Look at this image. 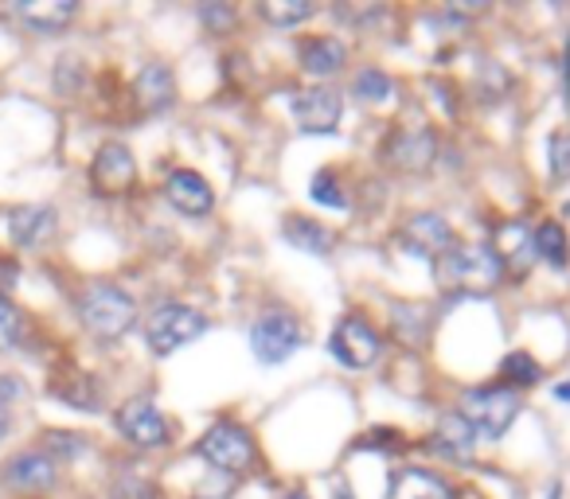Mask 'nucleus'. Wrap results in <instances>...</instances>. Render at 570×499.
<instances>
[{"label":"nucleus","mask_w":570,"mask_h":499,"mask_svg":"<svg viewBox=\"0 0 570 499\" xmlns=\"http://www.w3.org/2000/svg\"><path fill=\"white\" fill-rule=\"evenodd\" d=\"M438 281L453 297H489L504 281V266L489 246H453L438 262Z\"/></svg>","instance_id":"1"},{"label":"nucleus","mask_w":570,"mask_h":499,"mask_svg":"<svg viewBox=\"0 0 570 499\" xmlns=\"http://www.w3.org/2000/svg\"><path fill=\"white\" fill-rule=\"evenodd\" d=\"M79 325L87 328L95 340L114 343L137 325V305L126 289L98 281V286H87L79 293Z\"/></svg>","instance_id":"2"},{"label":"nucleus","mask_w":570,"mask_h":499,"mask_svg":"<svg viewBox=\"0 0 570 499\" xmlns=\"http://www.w3.org/2000/svg\"><path fill=\"white\" fill-rule=\"evenodd\" d=\"M207 332V320L199 309L180 301H165L145 317V343L153 348V356H173V351L188 348L191 340Z\"/></svg>","instance_id":"3"},{"label":"nucleus","mask_w":570,"mask_h":499,"mask_svg":"<svg viewBox=\"0 0 570 499\" xmlns=\"http://www.w3.org/2000/svg\"><path fill=\"white\" fill-rule=\"evenodd\" d=\"M461 418L473 426L476 437H489V441H500V437L512 429V421L520 418V395L512 387H481L469 390L465 402H461Z\"/></svg>","instance_id":"4"},{"label":"nucleus","mask_w":570,"mask_h":499,"mask_svg":"<svg viewBox=\"0 0 570 499\" xmlns=\"http://www.w3.org/2000/svg\"><path fill=\"white\" fill-rule=\"evenodd\" d=\"M302 343H305V328L289 312H262L250 325V351L266 367H277L289 356H297Z\"/></svg>","instance_id":"5"},{"label":"nucleus","mask_w":570,"mask_h":499,"mask_svg":"<svg viewBox=\"0 0 570 499\" xmlns=\"http://www.w3.org/2000/svg\"><path fill=\"white\" fill-rule=\"evenodd\" d=\"M196 452L212 468H219V472H246V468L254 465V457H258V449H254V437L230 418L215 421V426L199 437Z\"/></svg>","instance_id":"6"},{"label":"nucleus","mask_w":570,"mask_h":499,"mask_svg":"<svg viewBox=\"0 0 570 499\" xmlns=\"http://www.w3.org/2000/svg\"><path fill=\"white\" fill-rule=\"evenodd\" d=\"M90 188L102 199L129 196V191L137 188V160H134V152H129V144H121V141L98 144L95 160H90Z\"/></svg>","instance_id":"7"},{"label":"nucleus","mask_w":570,"mask_h":499,"mask_svg":"<svg viewBox=\"0 0 570 499\" xmlns=\"http://www.w3.org/2000/svg\"><path fill=\"white\" fill-rule=\"evenodd\" d=\"M114 421H118V433L126 437L129 445H137V449H165L168 437H173L168 418L157 410L153 398H129V402H121Z\"/></svg>","instance_id":"8"},{"label":"nucleus","mask_w":570,"mask_h":499,"mask_svg":"<svg viewBox=\"0 0 570 499\" xmlns=\"http://www.w3.org/2000/svg\"><path fill=\"white\" fill-rule=\"evenodd\" d=\"M328 351H333L348 371H364V367H372L375 359L383 356V340L364 317H344L341 325L333 328V336H328Z\"/></svg>","instance_id":"9"},{"label":"nucleus","mask_w":570,"mask_h":499,"mask_svg":"<svg viewBox=\"0 0 570 499\" xmlns=\"http://www.w3.org/2000/svg\"><path fill=\"white\" fill-rule=\"evenodd\" d=\"M383 164L395 168V172H426L438 157V141L430 129H395V133L383 141Z\"/></svg>","instance_id":"10"},{"label":"nucleus","mask_w":570,"mask_h":499,"mask_svg":"<svg viewBox=\"0 0 570 499\" xmlns=\"http://www.w3.org/2000/svg\"><path fill=\"white\" fill-rule=\"evenodd\" d=\"M294 121L305 129V133H333L341 126V113H344V102L333 87H305L294 94Z\"/></svg>","instance_id":"11"},{"label":"nucleus","mask_w":570,"mask_h":499,"mask_svg":"<svg viewBox=\"0 0 570 499\" xmlns=\"http://www.w3.org/2000/svg\"><path fill=\"white\" fill-rule=\"evenodd\" d=\"M403 242L411 246L414 255L430 258V262H442L453 246H458V238H453V227L438 211H419L406 219Z\"/></svg>","instance_id":"12"},{"label":"nucleus","mask_w":570,"mask_h":499,"mask_svg":"<svg viewBox=\"0 0 570 499\" xmlns=\"http://www.w3.org/2000/svg\"><path fill=\"white\" fill-rule=\"evenodd\" d=\"M4 488L12 491H24V496H32V491H51L59 480V468H56V457L51 452H17V457L4 465Z\"/></svg>","instance_id":"13"},{"label":"nucleus","mask_w":570,"mask_h":499,"mask_svg":"<svg viewBox=\"0 0 570 499\" xmlns=\"http://www.w3.org/2000/svg\"><path fill=\"white\" fill-rule=\"evenodd\" d=\"M165 199H168V203H173L180 214H188V219H199V214H212V207H215L212 183H207L199 172H191V168H176V172L168 176V180H165Z\"/></svg>","instance_id":"14"},{"label":"nucleus","mask_w":570,"mask_h":499,"mask_svg":"<svg viewBox=\"0 0 570 499\" xmlns=\"http://www.w3.org/2000/svg\"><path fill=\"white\" fill-rule=\"evenodd\" d=\"M56 207L51 203H24V207H12L9 211V238L12 246H20V250H36V246H43L51 234H56Z\"/></svg>","instance_id":"15"},{"label":"nucleus","mask_w":570,"mask_h":499,"mask_svg":"<svg viewBox=\"0 0 570 499\" xmlns=\"http://www.w3.org/2000/svg\"><path fill=\"white\" fill-rule=\"evenodd\" d=\"M492 255L500 258V266H504V273H523L531 266V258H535V242H531V230L523 227L520 219L512 222H500L497 234H492Z\"/></svg>","instance_id":"16"},{"label":"nucleus","mask_w":570,"mask_h":499,"mask_svg":"<svg viewBox=\"0 0 570 499\" xmlns=\"http://www.w3.org/2000/svg\"><path fill=\"white\" fill-rule=\"evenodd\" d=\"M387 499H458V491L445 476L430 472V468H399L391 476Z\"/></svg>","instance_id":"17"},{"label":"nucleus","mask_w":570,"mask_h":499,"mask_svg":"<svg viewBox=\"0 0 570 499\" xmlns=\"http://www.w3.org/2000/svg\"><path fill=\"white\" fill-rule=\"evenodd\" d=\"M134 98H137V106H141L145 113L168 110V106H173V98H176L173 71H168L165 63L141 67V74H137V82H134Z\"/></svg>","instance_id":"18"},{"label":"nucleus","mask_w":570,"mask_h":499,"mask_svg":"<svg viewBox=\"0 0 570 499\" xmlns=\"http://www.w3.org/2000/svg\"><path fill=\"white\" fill-rule=\"evenodd\" d=\"M17 12L36 32H63L79 17V4L75 0H20Z\"/></svg>","instance_id":"19"},{"label":"nucleus","mask_w":570,"mask_h":499,"mask_svg":"<svg viewBox=\"0 0 570 499\" xmlns=\"http://www.w3.org/2000/svg\"><path fill=\"white\" fill-rule=\"evenodd\" d=\"M344 63H348V48L333 36H313L302 43V67L313 79H333L336 71H344Z\"/></svg>","instance_id":"20"},{"label":"nucleus","mask_w":570,"mask_h":499,"mask_svg":"<svg viewBox=\"0 0 570 499\" xmlns=\"http://www.w3.org/2000/svg\"><path fill=\"white\" fill-rule=\"evenodd\" d=\"M282 234H285V242H294L302 255H313V258H328L336 246L333 230H328L325 222L305 219V214H289V219L282 222Z\"/></svg>","instance_id":"21"},{"label":"nucleus","mask_w":570,"mask_h":499,"mask_svg":"<svg viewBox=\"0 0 570 499\" xmlns=\"http://www.w3.org/2000/svg\"><path fill=\"white\" fill-rule=\"evenodd\" d=\"M430 445H434V449L442 452V457H450V460H469V457H473L476 433H473V426L461 418V413H445V418L438 421Z\"/></svg>","instance_id":"22"},{"label":"nucleus","mask_w":570,"mask_h":499,"mask_svg":"<svg viewBox=\"0 0 570 499\" xmlns=\"http://www.w3.org/2000/svg\"><path fill=\"white\" fill-rule=\"evenodd\" d=\"M531 242H535V258H543L554 270H567L570 262V238L559 222H543L539 230H531Z\"/></svg>","instance_id":"23"},{"label":"nucleus","mask_w":570,"mask_h":499,"mask_svg":"<svg viewBox=\"0 0 570 499\" xmlns=\"http://www.w3.org/2000/svg\"><path fill=\"white\" fill-rule=\"evenodd\" d=\"M317 12L313 0H269V4H258V17L274 28H294L302 20H309Z\"/></svg>","instance_id":"24"},{"label":"nucleus","mask_w":570,"mask_h":499,"mask_svg":"<svg viewBox=\"0 0 570 499\" xmlns=\"http://www.w3.org/2000/svg\"><path fill=\"white\" fill-rule=\"evenodd\" d=\"M51 395L63 398V402L75 406V410H87V413L98 410V390L87 375H75V379H67V382H51Z\"/></svg>","instance_id":"25"},{"label":"nucleus","mask_w":570,"mask_h":499,"mask_svg":"<svg viewBox=\"0 0 570 499\" xmlns=\"http://www.w3.org/2000/svg\"><path fill=\"white\" fill-rule=\"evenodd\" d=\"M500 375H504L508 382H515V387H535V382L543 379V371H539V363L528 356V351H512V356H504Z\"/></svg>","instance_id":"26"},{"label":"nucleus","mask_w":570,"mask_h":499,"mask_svg":"<svg viewBox=\"0 0 570 499\" xmlns=\"http://www.w3.org/2000/svg\"><path fill=\"white\" fill-rule=\"evenodd\" d=\"M352 90H356L364 102H387V98L395 94V82L383 71H375V67H364V71L356 74V82H352Z\"/></svg>","instance_id":"27"},{"label":"nucleus","mask_w":570,"mask_h":499,"mask_svg":"<svg viewBox=\"0 0 570 499\" xmlns=\"http://www.w3.org/2000/svg\"><path fill=\"white\" fill-rule=\"evenodd\" d=\"M20 340H24V317L9 297L0 293V351H12Z\"/></svg>","instance_id":"28"},{"label":"nucleus","mask_w":570,"mask_h":499,"mask_svg":"<svg viewBox=\"0 0 570 499\" xmlns=\"http://www.w3.org/2000/svg\"><path fill=\"white\" fill-rule=\"evenodd\" d=\"M110 499H157V488H153L145 476L121 472L118 480L110 483Z\"/></svg>","instance_id":"29"},{"label":"nucleus","mask_w":570,"mask_h":499,"mask_svg":"<svg viewBox=\"0 0 570 499\" xmlns=\"http://www.w3.org/2000/svg\"><path fill=\"white\" fill-rule=\"evenodd\" d=\"M547 157H551V180H570V133H551L547 141Z\"/></svg>","instance_id":"30"},{"label":"nucleus","mask_w":570,"mask_h":499,"mask_svg":"<svg viewBox=\"0 0 570 499\" xmlns=\"http://www.w3.org/2000/svg\"><path fill=\"white\" fill-rule=\"evenodd\" d=\"M313 199H317L321 207H333V211L348 207V196L341 191V183H336L333 172H317V176H313Z\"/></svg>","instance_id":"31"},{"label":"nucleus","mask_w":570,"mask_h":499,"mask_svg":"<svg viewBox=\"0 0 570 499\" xmlns=\"http://www.w3.org/2000/svg\"><path fill=\"white\" fill-rule=\"evenodd\" d=\"M199 20H204L212 32H223V28L235 24V9H230V4H204V9H199Z\"/></svg>","instance_id":"32"},{"label":"nucleus","mask_w":570,"mask_h":499,"mask_svg":"<svg viewBox=\"0 0 570 499\" xmlns=\"http://www.w3.org/2000/svg\"><path fill=\"white\" fill-rule=\"evenodd\" d=\"M48 449L59 452V457H79L87 445H82L79 433H59V429H51V433H48Z\"/></svg>","instance_id":"33"},{"label":"nucleus","mask_w":570,"mask_h":499,"mask_svg":"<svg viewBox=\"0 0 570 499\" xmlns=\"http://www.w3.org/2000/svg\"><path fill=\"white\" fill-rule=\"evenodd\" d=\"M12 429V410H9V395H0V441L9 437Z\"/></svg>","instance_id":"34"},{"label":"nucleus","mask_w":570,"mask_h":499,"mask_svg":"<svg viewBox=\"0 0 570 499\" xmlns=\"http://www.w3.org/2000/svg\"><path fill=\"white\" fill-rule=\"evenodd\" d=\"M285 499H309V496H302V491H297V496H285Z\"/></svg>","instance_id":"35"}]
</instances>
